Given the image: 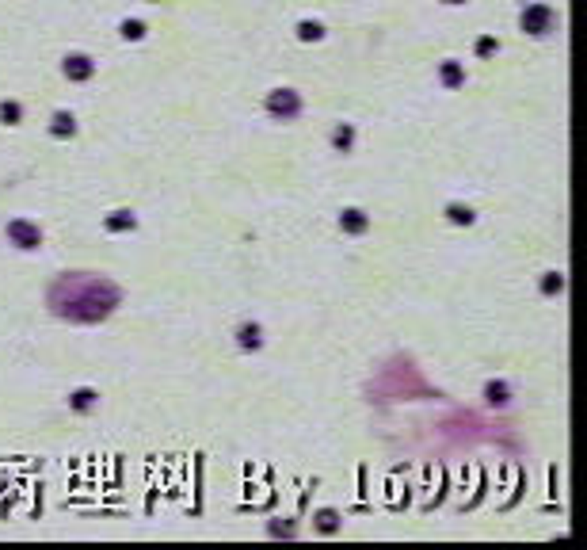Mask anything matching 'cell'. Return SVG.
I'll use <instances>...</instances> for the list:
<instances>
[{
    "label": "cell",
    "mask_w": 587,
    "mask_h": 550,
    "mask_svg": "<svg viewBox=\"0 0 587 550\" xmlns=\"http://www.w3.org/2000/svg\"><path fill=\"white\" fill-rule=\"evenodd\" d=\"M46 302L61 321H77V325H96L107 321L122 306V287L111 283L107 275L92 272H65L50 283Z\"/></svg>",
    "instance_id": "obj_1"
},
{
    "label": "cell",
    "mask_w": 587,
    "mask_h": 550,
    "mask_svg": "<svg viewBox=\"0 0 587 550\" xmlns=\"http://www.w3.org/2000/svg\"><path fill=\"white\" fill-rule=\"evenodd\" d=\"M519 27L526 31V35L534 38H545L557 31V12H553V4H542V0H534V4L523 8V15H519Z\"/></svg>",
    "instance_id": "obj_2"
},
{
    "label": "cell",
    "mask_w": 587,
    "mask_h": 550,
    "mask_svg": "<svg viewBox=\"0 0 587 550\" xmlns=\"http://www.w3.org/2000/svg\"><path fill=\"white\" fill-rule=\"evenodd\" d=\"M264 107H267V115L279 119V123H294V119L305 111V100H301V92H294V88H275V92H267Z\"/></svg>",
    "instance_id": "obj_3"
},
{
    "label": "cell",
    "mask_w": 587,
    "mask_h": 550,
    "mask_svg": "<svg viewBox=\"0 0 587 550\" xmlns=\"http://www.w3.org/2000/svg\"><path fill=\"white\" fill-rule=\"evenodd\" d=\"M4 233L15 248H23V253L43 245V230H38V222H31V218H12V222L4 225Z\"/></svg>",
    "instance_id": "obj_4"
},
{
    "label": "cell",
    "mask_w": 587,
    "mask_h": 550,
    "mask_svg": "<svg viewBox=\"0 0 587 550\" xmlns=\"http://www.w3.org/2000/svg\"><path fill=\"white\" fill-rule=\"evenodd\" d=\"M61 77L73 80V84H84V80L96 77V61L88 58V54H69V58L61 61Z\"/></svg>",
    "instance_id": "obj_5"
},
{
    "label": "cell",
    "mask_w": 587,
    "mask_h": 550,
    "mask_svg": "<svg viewBox=\"0 0 587 550\" xmlns=\"http://www.w3.org/2000/svg\"><path fill=\"white\" fill-rule=\"evenodd\" d=\"M233 336H236V348H241V352H259V348H264V325H259V321H241Z\"/></svg>",
    "instance_id": "obj_6"
},
{
    "label": "cell",
    "mask_w": 587,
    "mask_h": 550,
    "mask_svg": "<svg viewBox=\"0 0 587 550\" xmlns=\"http://www.w3.org/2000/svg\"><path fill=\"white\" fill-rule=\"evenodd\" d=\"M340 230L347 233V237H363L366 230H370V214L358 207H347L344 214H340Z\"/></svg>",
    "instance_id": "obj_7"
},
{
    "label": "cell",
    "mask_w": 587,
    "mask_h": 550,
    "mask_svg": "<svg viewBox=\"0 0 587 550\" xmlns=\"http://www.w3.org/2000/svg\"><path fill=\"white\" fill-rule=\"evenodd\" d=\"M485 401L492 409H508L511 406V382H503V378H488L485 382Z\"/></svg>",
    "instance_id": "obj_8"
},
{
    "label": "cell",
    "mask_w": 587,
    "mask_h": 550,
    "mask_svg": "<svg viewBox=\"0 0 587 550\" xmlns=\"http://www.w3.org/2000/svg\"><path fill=\"white\" fill-rule=\"evenodd\" d=\"M439 84L443 88H466V66L462 61H454V58H446L443 66H439Z\"/></svg>",
    "instance_id": "obj_9"
},
{
    "label": "cell",
    "mask_w": 587,
    "mask_h": 550,
    "mask_svg": "<svg viewBox=\"0 0 587 550\" xmlns=\"http://www.w3.org/2000/svg\"><path fill=\"white\" fill-rule=\"evenodd\" d=\"M355 138H358L355 123H336V126H332V134H328V145L336 153H351L355 149Z\"/></svg>",
    "instance_id": "obj_10"
},
{
    "label": "cell",
    "mask_w": 587,
    "mask_h": 550,
    "mask_svg": "<svg viewBox=\"0 0 587 550\" xmlns=\"http://www.w3.org/2000/svg\"><path fill=\"white\" fill-rule=\"evenodd\" d=\"M103 230H107V233H134L137 230L134 210H111V214L103 218Z\"/></svg>",
    "instance_id": "obj_11"
},
{
    "label": "cell",
    "mask_w": 587,
    "mask_h": 550,
    "mask_svg": "<svg viewBox=\"0 0 587 550\" xmlns=\"http://www.w3.org/2000/svg\"><path fill=\"white\" fill-rule=\"evenodd\" d=\"M77 134V115L73 111H54L50 119V138H58V142H65V138Z\"/></svg>",
    "instance_id": "obj_12"
},
{
    "label": "cell",
    "mask_w": 587,
    "mask_h": 550,
    "mask_svg": "<svg viewBox=\"0 0 587 550\" xmlns=\"http://www.w3.org/2000/svg\"><path fill=\"white\" fill-rule=\"evenodd\" d=\"M96 406H100V394H96L92 386H77V390L69 394V409L73 412H92Z\"/></svg>",
    "instance_id": "obj_13"
},
{
    "label": "cell",
    "mask_w": 587,
    "mask_h": 550,
    "mask_svg": "<svg viewBox=\"0 0 587 550\" xmlns=\"http://www.w3.org/2000/svg\"><path fill=\"white\" fill-rule=\"evenodd\" d=\"M446 222L450 225H473L477 222V210L469 203H446Z\"/></svg>",
    "instance_id": "obj_14"
},
{
    "label": "cell",
    "mask_w": 587,
    "mask_h": 550,
    "mask_svg": "<svg viewBox=\"0 0 587 550\" xmlns=\"http://www.w3.org/2000/svg\"><path fill=\"white\" fill-rule=\"evenodd\" d=\"M119 35L126 38V43H142V38L149 35V23H145V20H122L119 23Z\"/></svg>",
    "instance_id": "obj_15"
},
{
    "label": "cell",
    "mask_w": 587,
    "mask_h": 550,
    "mask_svg": "<svg viewBox=\"0 0 587 550\" xmlns=\"http://www.w3.org/2000/svg\"><path fill=\"white\" fill-rule=\"evenodd\" d=\"M324 35H328V31H324L321 20H298V38L301 43H321Z\"/></svg>",
    "instance_id": "obj_16"
},
{
    "label": "cell",
    "mask_w": 587,
    "mask_h": 550,
    "mask_svg": "<svg viewBox=\"0 0 587 550\" xmlns=\"http://www.w3.org/2000/svg\"><path fill=\"white\" fill-rule=\"evenodd\" d=\"M0 123H4V126H20L23 123V103L20 100H0Z\"/></svg>",
    "instance_id": "obj_17"
},
{
    "label": "cell",
    "mask_w": 587,
    "mask_h": 550,
    "mask_svg": "<svg viewBox=\"0 0 587 550\" xmlns=\"http://www.w3.org/2000/svg\"><path fill=\"white\" fill-rule=\"evenodd\" d=\"M317 531L336 535V531H340V512H336V508H321V512H317Z\"/></svg>",
    "instance_id": "obj_18"
},
{
    "label": "cell",
    "mask_w": 587,
    "mask_h": 550,
    "mask_svg": "<svg viewBox=\"0 0 587 550\" xmlns=\"http://www.w3.org/2000/svg\"><path fill=\"white\" fill-rule=\"evenodd\" d=\"M561 290H565V275H561V272H545L542 275V295L553 298V295H561Z\"/></svg>",
    "instance_id": "obj_19"
},
{
    "label": "cell",
    "mask_w": 587,
    "mask_h": 550,
    "mask_svg": "<svg viewBox=\"0 0 587 550\" xmlns=\"http://www.w3.org/2000/svg\"><path fill=\"white\" fill-rule=\"evenodd\" d=\"M473 54H477V58H492V54H500V43H496L492 35H485V38H477Z\"/></svg>",
    "instance_id": "obj_20"
},
{
    "label": "cell",
    "mask_w": 587,
    "mask_h": 550,
    "mask_svg": "<svg viewBox=\"0 0 587 550\" xmlns=\"http://www.w3.org/2000/svg\"><path fill=\"white\" fill-rule=\"evenodd\" d=\"M443 4H450V8H454V4H466V0H443Z\"/></svg>",
    "instance_id": "obj_21"
},
{
    "label": "cell",
    "mask_w": 587,
    "mask_h": 550,
    "mask_svg": "<svg viewBox=\"0 0 587 550\" xmlns=\"http://www.w3.org/2000/svg\"><path fill=\"white\" fill-rule=\"evenodd\" d=\"M149 4H160V0H149Z\"/></svg>",
    "instance_id": "obj_22"
}]
</instances>
